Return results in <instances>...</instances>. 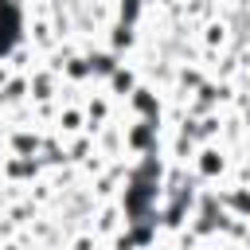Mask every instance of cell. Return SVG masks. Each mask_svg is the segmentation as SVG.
Instances as JSON below:
<instances>
[{"label": "cell", "mask_w": 250, "mask_h": 250, "mask_svg": "<svg viewBox=\"0 0 250 250\" xmlns=\"http://www.w3.org/2000/svg\"><path fill=\"white\" fill-rule=\"evenodd\" d=\"M16 31H20V16L8 0H0V55L16 43Z\"/></svg>", "instance_id": "1"}]
</instances>
